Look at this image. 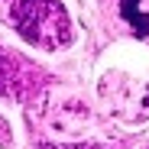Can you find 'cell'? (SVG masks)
<instances>
[{
    "label": "cell",
    "mask_w": 149,
    "mask_h": 149,
    "mask_svg": "<svg viewBox=\"0 0 149 149\" xmlns=\"http://www.w3.org/2000/svg\"><path fill=\"white\" fill-rule=\"evenodd\" d=\"M10 19L29 45L62 49L71 42V19L58 0H10Z\"/></svg>",
    "instance_id": "cell-1"
},
{
    "label": "cell",
    "mask_w": 149,
    "mask_h": 149,
    "mask_svg": "<svg viewBox=\"0 0 149 149\" xmlns=\"http://www.w3.org/2000/svg\"><path fill=\"white\" fill-rule=\"evenodd\" d=\"M39 78H42V74H39V68L33 62L19 58L13 49L0 45V94L16 97V101H29L33 91L42 84Z\"/></svg>",
    "instance_id": "cell-2"
},
{
    "label": "cell",
    "mask_w": 149,
    "mask_h": 149,
    "mask_svg": "<svg viewBox=\"0 0 149 149\" xmlns=\"http://www.w3.org/2000/svg\"><path fill=\"white\" fill-rule=\"evenodd\" d=\"M120 16L133 26V33L139 39L149 36V16L143 13V0H120Z\"/></svg>",
    "instance_id": "cell-3"
},
{
    "label": "cell",
    "mask_w": 149,
    "mask_h": 149,
    "mask_svg": "<svg viewBox=\"0 0 149 149\" xmlns=\"http://www.w3.org/2000/svg\"><path fill=\"white\" fill-rule=\"evenodd\" d=\"M0 146H13V136H10V127H7V120H0Z\"/></svg>",
    "instance_id": "cell-4"
},
{
    "label": "cell",
    "mask_w": 149,
    "mask_h": 149,
    "mask_svg": "<svg viewBox=\"0 0 149 149\" xmlns=\"http://www.w3.org/2000/svg\"><path fill=\"white\" fill-rule=\"evenodd\" d=\"M42 149H104V146H42Z\"/></svg>",
    "instance_id": "cell-5"
},
{
    "label": "cell",
    "mask_w": 149,
    "mask_h": 149,
    "mask_svg": "<svg viewBox=\"0 0 149 149\" xmlns=\"http://www.w3.org/2000/svg\"><path fill=\"white\" fill-rule=\"evenodd\" d=\"M146 149H149V146H146Z\"/></svg>",
    "instance_id": "cell-6"
}]
</instances>
